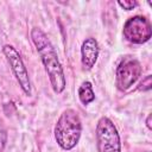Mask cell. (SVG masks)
Returning a JSON list of instances; mask_svg holds the SVG:
<instances>
[{"label": "cell", "mask_w": 152, "mask_h": 152, "mask_svg": "<svg viewBox=\"0 0 152 152\" xmlns=\"http://www.w3.org/2000/svg\"><path fill=\"white\" fill-rule=\"evenodd\" d=\"M31 39L40 56V61L49 76L53 91L56 94H61L65 89L66 82L62 64L52 43L48 38L46 33L39 27H33L31 30Z\"/></svg>", "instance_id": "obj_1"}, {"label": "cell", "mask_w": 152, "mask_h": 152, "mask_svg": "<svg viewBox=\"0 0 152 152\" xmlns=\"http://www.w3.org/2000/svg\"><path fill=\"white\" fill-rule=\"evenodd\" d=\"M82 122L75 109L68 108L59 115L55 126V139L62 150L70 151L80 141Z\"/></svg>", "instance_id": "obj_2"}, {"label": "cell", "mask_w": 152, "mask_h": 152, "mask_svg": "<svg viewBox=\"0 0 152 152\" xmlns=\"http://www.w3.org/2000/svg\"><path fill=\"white\" fill-rule=\"evenodd\" d=\"M96 147L97 152H121L119 132L107 116L100 118L96 124Z\"/></svg>", "instance_id": "obj_3"}, {"label": "cell", "mask_w": 152, "mask_h": 152, "mask_svg": "<svg viewBox=\"0 0 152 152\" xmlns=\"http://www.w3.org/2000/svg\"><path fill=\"white\" fill-rule=\"evenodd\" d=\"M124 37L133 44H144L152 36L151 23L146 17L134 15L126 20L122 30Z\"/></svg>", "instance_id": "obj_4"}, {"label": "cell", "mask_w": 152, "mask_h": 152, "mask_svg": "<svg viewBox=\"0 0 152 152\" xmlns=\"http://www.w3.org/2000/svg\"><path fill=\"white\" fill-rule=\"evenodd\" d=\"M141 65L133 57H124L119 63L115 72V84L119 90L129 89L141 75Z\"/></svg>", "instance_id": "obj_5"}, {"label": "cell", "mask_w": 152, "mask_h": 152, "mask_svg": "<svg viewBox=\"0 0 152 152\" xmlns=\"http://www.w3.org/2000/svg\"><path fill=\"white\" fill-rule=\"evenodd\" d=\"M2 52L20 86V88L23 89V91L26 95H31V81H30V76H28V71L19 55V52L15 50L14 46L6 44L2 48Z\"/></svg>", "instance_id": "obj_6"}, {"label": "cell", "mask_w": 152, "mask_h": 152, "mask_svg": "<svg viewBox=\"0 0 152 152\" xmlns=\"http://www.w3.org/2000/svg\"><path fill=\"white\" fill-rule=\"evenodd\" d=\"M99 44L95 38L88 37L81 45V63L83 70H91L99 57Z\"/></svg>", "instance_id": "obj_7"}, {"label": "cell", "mask_w": 152, "mask_h": 152, "mask_svg": "<svg viewBox=\"0 0 152 152\" xmlns=\"http://www.w3.org/2000/svg\"><path fill=\"white\" fill-rule=\"evenodd\" d=\"M78 99L82 102V104H84V106L91 103L95 100V93H94L91 82H89V81L82 82V84L78 88Z\"/></svg>", "instance_id": "obj_8"}, {"label": "cell", "mask_w": 152, "mask_h": 152, "mask_svg": "<svg viewBox=\"0 0 152 152\" xmlns=\"http://www.w3.org/2000/svg\"><path fill=\"white\" fill-rule=\"evenodd\" d=\"M6 142H7V129L4 124L2 118L0 116V152H2Z\"/></svg>", "instance_id": "obj_9"}, {"label": "cell", "mask_w": 152, "mask_h": 152, "mask_svg": "<svg viewBox=\"0 0 152 152\" xmlns=\"http://www.w3.org/2000/svg\"><path fill=\"white\" fill-rule=\"evenodd\" d=\"M118 5L121 7V8H124V10H126V11H132V10H134L139 4H138V1H132V0H125V1H118Z\"/></svg>", "instance_id": "obj_10"}, {"label": "cell", "mask_w": 152, "mask_h": 152, "mask_svg": "<svg viewBox=\"0 0 152 152\" xmlns=\"http://www.w3.org/2000/svg\"><path fill=\"white\" fill-rule=\"evenodd\" d=\"M140 86H141L140 89H142V91L150 90V89H151V86H152V83H151V75H147V76L142 80V82H141Z\"/></svg>", "instance_id": "obj_11"}, {"label": "cell", "mask_w": 152, "mask_h": 152, "mask_svg": "<svg viewBox=\"0 0 152 152\" xmlns=\"http://www.w3.org/2000/svg\"><path fill=\"white\" fill-rule=\"evenodd\" d=\"M151 118H152V115H151V114H148V115H147V118H146V126H147V128H148V129H152Z\"/></svg>", "instance_id": "obj_12"}]
</instances>
